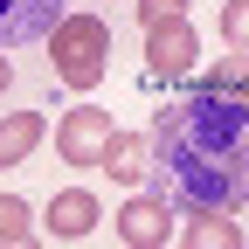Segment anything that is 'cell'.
Wrapping results in <instances>:
<instances>
[{
  "instance_id": "cell-8",
  "label": "cell",
  "mask_w": 249,
  "mask_h": 249,
  "mask_svg": "<svg viewBox=\"0 0 249 249\" xmlns=\"http://www.w3.org/2000/svg\"><path fill=\"white\" fill-rule=\"evenodd\" d=\"M35 145H42V118H35V111H14V118H0V166H21Z\"/></svg>"
},
{
  "instance_id": "cell-10",
  "label": "cell",
  "mask_w": 249,
  "mask_h": 249,
  "mask_svg": "<svg viewBox=\"0 0 249 249\" xmlns=\"http://www.w3.org/2000/svg\"><path fill=\"white\" fill-rule=\"evenodd\" d=\"M180 242H187V249H214V242H222V249H235V242H242V229L229 222V214H214V208H201V214H194V229H187Z\"/></svg>"
},
{
  "instance_id": "cell-1",
  "label": "cell",
  "mask_w": 249,
  "mask_h": 249,
  "mask_svg": "<svg viewBox=\"0 0 249 249\" xmlns=\"http://www.w3.org/2000/svg\"><path fill=\"white\" fill-rule=\"evenodd\" d=\"M145 160L160 173V201L187 214H235L249 194V111L235 97H173L145 132Z\"/></svg>"
},
{
  "instance_id": "cell-4",
  "label": "cell",
  "mask_w": 249,
  "mask_h": 249,
  "mask_svg": "<svg viewBox=\"0 0 249 249\" xmlns=\"http://www.w3.org/2000/svg\"><path fill=\"white\" fill-rule=\"evenodd\" d=\"M62 21V0H0V55L28 49V42H49Z\"/></svg>"
},
{
  "instance_id": "cell-15",
  "label": "cell",
  "mask_w": 249,
  "mask_h": 249,
  "mask_svg": "<svg viewBox=\"0 0 249 249\" xmlns=\"http://www.w3.org/2000/svg\"><path fill=\"white\" fill-rule=\"evenodd\" d=\"M7 83H14V62H7V55H0V90H7Z\"/></svg>"
},
{
  "instance_id": "cell-14",
  "label": "cell",
  "mask_w": 249,
  "mask_h": 249,
  "mask_svg": "<svg viewBox=\"0 0 249 249\" xmlns=\"http://www.w3.org/2000/svg\"><path fill=\"white\" fill-rule=\"evenodd\" d=\"M222 35L242 49V35H249V7H242V0H229V7H222Z\"/></svg>"
},
{
  "instance_id": "cell-2",
  "label": "cell",
  "mask_w": 249,
  "mask_h": 249,
  "mask_svg": "<svg viewBox=\"0 0 249 249\" xmlns=\"http://www.w3.org/2000/svg\"><path fill=\"white\" fill-rule=\"evenodd\" d=\"M49 62L70 90H90L104 70H111V28L97 14H62L55 35H49Z\"/></svg>"
},
{
  "instance_id": "cell-6",
  "label": "cell",
  "mask_w": 249,
  "mask_h": 249,
  "mask_svg": "<svg viewBox=\"0 0 249 249\" xmlns=\"http://www.w3.org/2000/svg\"><path fill=\"white\" fill-rule=\"evenodd\" d=\"M118 235L132 242V249H160V242L173 235V222H166V201H160V194L124 201V214H118Z\"/></svg>"
},
{
  "instance_id": "cell-12",
  "label": "cell",
  "mask_w": 249,
  "mask_h": 249,
  "mask_svg": "<svg viewBox=\"0 0 249 249\" xmlns=\"http://www.w3.org/2000/svg\"><path fill=\"white\" fill-rule=\"evenodd\" d=\"M208 97H235V104H242V62H229V70L208 76Z\"/></svg>"
},
{
  "instance_id": "cell-11",
  "label": "cell",
  "mask_w": 249,
  "mask_h": 249,
  "mask_svg": "<svg viewBox=\"0 0 249 249\" xmlns=\"http://www.w3.org/2000/svg\"><path fill=\"white\" fill-rule=\"evenodd\" d=\"M0 242H7V249L35 242V222H28V201L21 194H0Z\"/></svg>"
},
{
  "instance_id": "cell-5",
  "label": "cell",
  "mask_w": 249,
  "mask_h": 249,
  "mask_svg": "<svg viewBox=\"0 0 249 249\" xmlns=\"http://www.w3.org/2000/svg\"><path fill=\"white\" fill-rule=\"evenodd\" d=\"M194 28L187 21H160V28H145V70L152 76H187L194 70Z\"/></svg>"
},
{
  "instance_id": "cell-9",
  "label": "cell",
  "mask_w": 249,
  "mask_h": 249,
  "mask_svg": "<svg viewBox=\"0 0 249 249\" xmlns=\"http://www.w3.org/2000/svg\"><path fill=\"white\" fill-rule=\"evenodd\" d=\"M111 180H139L145 173V139L139 132H111V145H104V160H97Z\"/></svg>"
},
{
  "instance_id": "cell-7",
  "label": "cell",
  "mask_w": 249,
  "mask_h": 249,
  "mask_svg": "<svg viewBox=\"0 0 249 249\" xmlns=\"http://www.w3.org/2000/svg\"><path fill=\"white\" fill-rule=\"evenodd\" d=\"M90 229H97V194H83V187H62V194L49 201V235L76 242V235H90Z\"/></svg>"
},
{
  "instance_id": "cell-13",
  "label": "cell",
  "mask_w": 249,
  "mask_h": 249,
  "mask_svg": "<svg viewBox=\"0 0 249 249\" xmlns=\"http://www.w3.org/2000/svg\"><path fill=\"white\" fill-rule=\"evenodd\" d=\"M187 14V0H139V21L145 28H160V21H180Z\"/></svg>"
},
{
  "instance_id": "cell-3",
  "label": "cell",
  "mask_w": 249,
  "mask_h": 249,
  "mask_svg": "<svg viewBox=\"0 0 249 249\" xmlns=\"http://www.w3.org/2000/svg\"><path fill=\"white\" fill-rule=\"evenodd\" d=\"M111 111H97V104H76L70 118L55 124V152H62V166H97L104 160V145H111Z\"/></svg>"
}]
</instances>
